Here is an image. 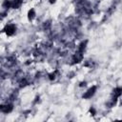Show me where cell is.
Segmentation results:
<instances>
[{"mask_svg":"<svg viewBox=\"0 0 122 122\" xmlns=\"http://www.w3.org/2000/svg\"><path fill=\"white\" fill-rule=\"evenodd\" d=\"M96 90H97V87L96 86H92L90 89L87 90V92H85V93L83 94V98L84 99H89V98H92L94 93L96 92Z\"/></svg>","mask_w":122,"mask_h":122,"instance_id":"cell-1","label":"cell"},{"mask_svg":"<svg viewBox=\"0 0 122 122\" xmlns=\"http://www.w3.org/2000/svg\"><path fill=\"white\" fill-rule=\"evenodd\" d=\"M3 30L6 32V34H7L8 36H11V35H13V34L15 33L16 27H15V25H13V24H9V25H7V26L5 27V29H4Z\"/></svg>","mask_w":122,"mask_h":122,"instance_id":"cell-2","label":"cell"},{"mask_svg":"<svg viewBox=\"0 0 122 122\" xmlns=\"http://www.w3.org/2000/svg\"><path fill=\"white\" fill-rule=\"evenodd\" d=\"M122 95V88L120 87H116L115 89H113L112 93V100L113 102H116L117 98L120 97Z\"/></svg>","mask_w":122,"mask_h":122,"instance_id":"cell-3","label":"cell"},{"mask_svg":"<svg viewBox=\"0 0 122 122\" xmlns=\"http://www.w3.org/2000/svg\"><path fill=\"white\" fill-rule=\"evenodd\" d=\"M0 110L2 112L4 113H10L12 110H13V106L11 104H5V105H1L0 106Z\"/></svg>","mask_w":122,"mask_h":122,"instance_id":"cell-4","label":"cell"},{"mask_svg":"<svg viewBox=\"0 0 122 122\" xmlns=\"http://www.w3.org/2000/svg\"><path fill=\"white\" fill-rule=\"evenodd\" d=\"M83 52H81V51H77L76 53H74L73 55H72V61H73V63H80L82 60H83Z\"/></svg>","mask_w":122,"mask_h":122,"instance_id":"cell-5","label":"cell"},{"mask_svg":"<svg viewBox=\"0 0 122 122\" xmlns=\"http://www.w3.org/2000/svg\"><path fill=\"white\" fill-rule=\"evenodd\" d=\"M23 4V0H12L11 1V8L12 9H19Z\"/></svg>","mask_w":122,"mask_h":122,"instance_id":"cell-6","label":"cell"},{"mask_svg":"<svg viewBox=\"0 0 122 122\" xmlns=\"http://www.w3.org/2000/svg\"><path fill=\"white\" fill-rule=\"evenodd\" d=\"M35 15H36V13H35V10H34L33 9H30V10L28 11V19H29L30 21L33 20L34 17H35Z\"/></svg>","mask_w":122,"mask_h":122,"instance_id":"cell-7","label":"cell"},{"mask_svg":"<svg viewBox=\"0 0 122 122\" xmlns=\"http://www.w3.org/2000/svg\"><path fill=\"white\" fill-rule=\"evenodd\" d=\"M87 44H88V40H85V41H82L78 47V51H81V52H84L86 47H87Z\"/></svg>","mask_w":122,"mask_h":122,"instance_id":"cell-8","label":"cell"},{"mask_svg":"<svg viewBox=\"0 0 122 122\" xmlns=\"http://www.w3.org/2000/svg\"><path fill=\"white\" fill-rule=\"evenodd\" d=\"M3 8H5V9H10V8H11V1H10V0H5V1L3 2Z\"/></svg>","mask_w":122,"mask_h":122,"instance_id":"cell-9","label":"cell"},{"mask_svg":"<svg viewBox=\"0 0 122 122\" xmlns=\"http://www.w3.org/2000/svg\"><path fill=\"white\" fill-rule=\"evenodd\" d=\"M56 73H57V71H54L53 72H51V73H50L49 74V79L50 80H54L55 78H56Z\"/></svg>","mask_w":122,"mask_h":122,"instance_id":"cell-10","label":"cell"},{"mask_svg":"<svg viewBox=\"0 0 122 122\" xmlns=\"http://www.w3.org/2000/svg\"><path fill=\"white\" fill-rule=\"evenodd\" d=\"M89 112H90L92 115H95V114H96V111H95V109H94L93 107H92V108L89 110Z\"/></svg>","mask_w":122,"mask_h":122,"instance_id":"cell-11","label":"cell"},{"mask_svg":"<svg viewBox=\"0 0 122 122\" xmlns=\"http://www.w3.org/2000/svg\"><path fill=\"white\" fill-rule=\"evenodd\" d=\"M27 85H28V82H27L25 79L22 80L21 83H20V87H21V88H23V87H25V86H27Z\"/></svg>","mask_w":122,"mask_h":122,"instance_id":"cell-12","label":"cell"},{"mask_svg":"<svg viewBox=\"0 0 122 122\" xmlns=\"http://www.w3.org/2000/svg\"><path fill=\"white\" fill-rule=\"evenodd\" d=\"M79 86H80V87H84V86H86V82H85V81L81 82V83L79 84Z\"/></svg>","mask_w":122,"mask_h":122,"instance_id":"cell-13","label":"cell"},{"mask_svg":"<svg viewBox=\"0 0 122 122\" xmlns=\"http://www.w3.org/2000/svg\"><path fill=\"white\" fill-rule=\"evenodd\" d=\"M49 2H50L51 4H54V3L56 2V0H49Z\"/></svg>","mask_w":122,"mask_h":122,"instance_id":"cell-14","label":"cell"}]
</instances>
